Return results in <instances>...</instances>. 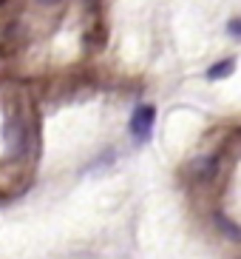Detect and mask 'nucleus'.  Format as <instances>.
Masks as SVG:
<instances>
[{
	"label": "nucleus",
	"mask_w": 241,
	"mask_h": 259,
	"mask_svg": "<svg viewBox=\"0 0 241 259\" xmlns=\"http://www.w3.org/2000/svg\"><path fill=\"white\" fill-rule=\"evenodd\" d=\"M29 140H31V122L29 117L23 114H15L6 120V145L9 151L23 157V154L29 151Z\"/></svg>",
	"instance_id": "1"
},
{
	"label": "nucleus",
	"mask_w": 241,
	"mask_h": 259,
	"mask_svg": "<svg viewBox=\"0 0 241 259\" xmlns=\"http://www.w3.org/2000/svg\"><path fill=\"white\" fill-rule=\"evenodd\" d=\"M153 120H156V111L153 106H139L131 117V134L136 140H148L151 137V128H153Z\"/></svg>",
	"instance_id": "2"
},
{
	"label": "nucleus",
	"mask_w": 241,
	"mask_h": 259,
	"mask_svg": "<svg viewBox=\"0 0 241 259\" xmlns=\"http://www.w3.org/2000/svg\"><path fill=\"white\" fill-rule=\"evenodd\" d=\"M230 71H233V63L227 60V63H221V66H213V69H210V77H227Z\"/></svg>",
	"instance_id": "3"
},
{
	"label": "nucleus",
	"mask_w": 241,
	"mask_h": 259,
	"mask_svg": "<svg viewBox=\"0 0 241 259\" xmlns=\"http://www.w3.org/2000/svg\"><path fill=\"white\" fill-rule=\"evenodd\" d=\"M43 6H54V3H60V0H40Z\"/></svg>",
	"instance_id": "4"
}]
</instances>
